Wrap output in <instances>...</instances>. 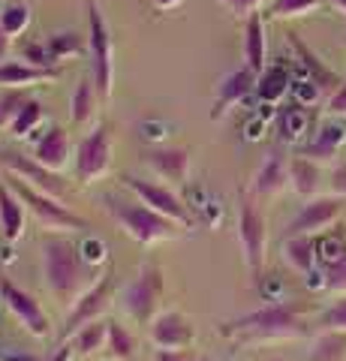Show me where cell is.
<instances>
[{"mask_svg":"<svg viewBox=\"0 0 346 361\" xmlns=\"http://www.w3.org/2000/svg\"><path fill=\"white\" fill-rule=\"evenodd\" d=\"M220 334L232 343H274V341H298L307 334L304 307L292 301H274L235 319L220 322Z\"/></svg>","mask_w":346,"mask_h":361,"instance_id":"obj_1","label":"cell"},{"mask_svg":"<svg viewBox=\"0 0 346 361\" xmlns=\"http://www.w3.org/2000/svg\"><path fill=\"white\" fill-rule=\"evenodd\" d=\"M39 265H42V280L54 298L63 307H73L87 289L97 283L94 271L82 262L79 244H73L63 232H51L39 244Z\"/></svg>","mask_w":346,"mask_h":361,"instance_id":"obj_2","label":"cell"},{"mask_svg":"<svg viewBox=\"0 0 346 361\" xmlns=\"http://www.w3.org/2000/svg\"><path fill=\"white\" fill-rule=\"evenodd\" d=\"M99 205H103V211L118 223V229L124 232L127 238H132L142 247H157L163 241H178L184 232H190L181 223L169 220L166 214L148 208L136 196L124 199V196L109 193V196H99Z\"/></svg>","mask_w":346,"mask_h":361,"instance_id":"obj_3","label":"cell"},{"mask_svg":"<svg viewBox=\"0 0 346 361\" xmlns=\"http://www.w3.org/2000/svg\"><path fill=\"white\" fill-rule=\"evenodd\" d=\"M238 247L244 256L250 277L259 280L265 271V253H268V220L259 208V199L250 193V187H238V223H235Z\"/></svg>","mask_w":346,"mask_h":361,"instance_id":"obj_4","label":"cell"},{"mask_svg":"<svg viewBox=\"0 0 346 361\" xmlns=\"http://www.w3.org/2000/svg\"><path fill=\"white\" fill-rule=\"evenodd\" d=\"M87 13V58H91V78L99 90V99L109 103L115 90V39H111L109 21L97 0H85Z\"/></svg>","mask_w":346,"mask_h":361,"instance_id":"obj_5","label":"cell"},{"mask_svg":"<svg viewBox=\"0 0 346 361\" xmlns=\"http://www.w3.org/2000/svg\"><path fill=\"white\" fill-rule=\"evenodd\" d=\"M4 178H6V184L13 187V193H16L21 202H25L27 214L42 226V232H46V235H51V232L70 235V232L87 229V220L82 217V214H75L73 208L61 205V199H58V196L42 193V190L25 184V180L16 178V175H4Z\"/></svg>","mask_w":346,"mask_h":361,"instance_id":"obj_6","label":"cell"},{"mask_svg":"<svg viewBox=\"0 0 346 361\" xmlns=\"http://www.w3.org/2000/svg\"><path fill=\"white\" fill-rule=\"evenodd\" d=\"M166 292V277H163V265L157 259H144L139 271L132 274L130 283L121 289V307L139 325H151L154 316L160 313V298Z\"/></svg>","mask_w":346,"mask_h":361,"instance_id":"obj_7","label":"cell"},{"mask_svg":"<svg viewBox=\"0 0 346 361\" xmlns=\"http://www.w3.org/2000/svg\"><path fill=\"white\" fill-rule=\"evenodd\" d=\"M121 184H124L139 202H144L148 208L166 214L169 220L181 223L184 229H196V223H199V220H196V214L190 211V205H187V199H184V196H178V193H175V187L163 184V180H148V178L130 175V172L121 175Z\"/></svg>","mask_w":346,"mask_h":361,"instance_id":"obj_8","label":"cell"},{"mask_svg":"<svg viewBox=\"0 0 346 361\" xmlns=\"http://www.w3.org/2000/svg\"><path fill=\"white\" fill-rule=\"evenodd\" d=\"M111 169V127L109 121H97L94 130L79 142L73 154V175L79 184H97Z\"/></svg>","mask_w":346,"mask_h":361,"instance_id":"obj_9","label":"cell"},{"mask_svg":"<svg viewBox=\"0 0 346 361\" xmlns=\"http://www.w3.org/2000/svg\"><path fill=\"white\" fill-rule=\"evenodd\" d=\"M346 214V199L343 196H316L307 199L304 205L298 208V214L289 220L283 238H298V235H307V238H316V235L328 232L334 223H340V217Z\"/></svg>","mask_w":346,"mask_h":361,"instance_id":"obj_10","label":"cell"},{"mask_svg":"<svg viewBox=\"0 0 346 361\" xmlns=\"http://www.w3.org/2000/svg\"><path fill=\"white\" fill-rule=\"evenodd\" d=\"M0 298H4V307L25 325L27 334H33V337H49L51 334L49 313L42 310V304L33 298L27 289L16 286L9 277H0Z\"/></svg>","mask_w":346,"mask_h":361,"instance_id":"obj_11","label":"cell"},{"mask_svg":"<svg viewBox=\"0 0 346 361\" xmlns=\"http://www.w3.org/2000/svg\"><path fill=\"white\" fill-rule=\"evenodd\" d=\"M0 166L6 169V175H16V178L25 180V184L37 187V190H42V193H49V196L63 199V193H66V184H63L61 172H51V169L37 163V157L18 154L13 148H0Z\"/></svg>","mask_w":346,"mask_h":361,"instance_id":"obj_12","label":"cell"},{"mask_svg":"<svg viewBox=\"0 0 346 361\" xmlns=\"http://www.w3.org/2000/svg\"><path fill=\"white\" fill-rule=\"evenodd\" d=\"M148 337L154 349H193L196 343V325L181 310H163L154 316L148 325Z\"/></svg>","mask_w":346,"mask_h":361,"instance_id":"obj_13","label":"cell"},{"mask_svg":"<svg viewBox=\"0 0 346 361\" xmlns=\"http://www.w3.org/2000/svg\"><path fill=\"white\" fill-rule=\"evenodd\" d=\"M148 166L163 184L187 187L190 172H193V148H181V145L163 148V145H157V148L148 151Z\"/></svg>","mask_w":346,"mask_h":361,"instance_id":"obj_14","label":"cell"},{"mask_svg":"<svg viewBox=\"0 0 346 361\" xmlns=\"http://www.w3.org/2000/svg\"><path fill=\"white\" fill-rule=\"evenodd\" d=\"M256 82H259V75L247 70V66H238V70L223 75L214 94V106H211V121H223L238 103H244L256 90Z\"/></svg>","mask_w":346,"mask_h":361,"instance_id":"obj_15","label":"cell"},{"mask_svg":"<svg viewBox=\"0 0 346 361\" xmlns=\"http://www.w3.org/2000/svg\"><path fill=\"white\" fill-rule=\"evenodd\" d=\"M109 295H111V274H109V271H103V274L97 277V283L87 289L79 301L73 304L70 313H66L63 334L70 337L73 331H79L82 325L99 319V316H103V310H106V304H109Z\"/></svg>","mask_w":346,"mask_h":361,"instance_id":"obj_16","label":"cell"},{"mask_svg":"<svg viewBox=\"0 0 346 361\" xmlns=\"http://www.w3.org/2000/svg\"><path fill=\"white\" fill-rule=\"evenodd\" d=\"M33 157H37V163H42L51 172H61V169L73 160V139L70 133H66L61 123H49L42 135L33 145Z\"/></svg>","mask_w":346,"mask_h":361,"instance_id":"obj_17","label":"cell"},{"mask_svg":"<svg viewBox=\"0 0 346 361\" xmlns=\"http://www.w3.org/2000/svg\"><path fill=\"white\" fill-rule=\"evenodd\" d=\"M343 145H346V127L338 118H328V121L319 123L314 139H310L298 154L307 157V160H316V163H331V160H338Z\"/></svg>","mask_w":346,"mask_h":361,"instance_id":"obj_18","label":"cell"},{"mask_svg":"<svg viewBox=\"0 0 346 361\" xmlns=\"http://www.w3.org/2000/svg\"><path fill=\"white\" fill-rule=\"evenodd\" d=\"M289 187V160L280 154H268L262 166L253 172L250 193L256 199H274Z\"/></svg>","mask_w":346,"mask_h":361,"instance_id":"obj_19","label":"cell"},{"mask_svg":"<svg viewBox=\"0 0 346 361\" xmlns=\"http://www.w3.org/2000/svg\"><path fill=\"white\" fill-rule=\"evenodd\" d=\"M61 75H63V66H58V70H42V66H33L27 61H21V58L0 63V87L27 90L33 85H51V82H58Z\"/></svg>","mask_w":346,"mask_h":361,"instance_id":"obj_20","label":"cell"},{"mask_svg":"<svg viewBox=\"0 0 346 361\" xmlns=\"http://www.w3.org/2000/svg\"><path fill=\"white\" fill-rule=\"evenodd\" d=\"M27 217L30 214L25 208V202L13 193V187L6 184V178H0V229H4V238L9 244H18L25 238Z\"/></svg>","mask_w":346,"mask_h":361,"instance_id":"obj_21","label":"cell"},{"mask_svg":"<svg viewBox=\"0 0 346 361\" xmlns=\"http://www.w3.org/2000/svg\"><path fill=\"white\" fill-rule=\"evenodd\" d=\"M244 66L256 75L265 73L268 66V37H265V16L253 13L244 18Z\"/></svg>","mask_w":346,"mask_h":361,"instance_id":"obj_22","label":"cell"},{"mask_svg":"<svg viewBox=\"0 0 346 361\" xmlns=\"http://www.w3.org/2000/svg\"><path fill=\"white\" fill-rule=\"evenodd\" d=\"M286 37H289V45H292V49H295V54H298V61H301V66H304V73H307V78H310V82H314L319 90H322V97H331L334 94V90H338L340 87V82H343V78L338 75V73H331L328 70V66L326 63H322L319 58H316V54L314 51H310L307 49V45L304 42H301L298 39V33H286Z\"/></svg>","mask_w":346,"mask_h":361,"instance_id":"obj_23","label":"cell"},{"mask_svg":"<svg viewBox=\"0 0 346 361\" xmlns=\"http://www.w3.org/2000/svg\"><path fill=\"white\" fill-rule=\"evenodd\" d=\"M99 106H103V99H99V90L94 85L91 73H85L79 78V85L73 87V94H70V118H73V123L87 127V123H91L99 115Z\"/></svg>","mask_w":346,"mask_h":361,"instance_id":"obj_24","label":"cell"},{"mask_svg":"<svg viewBox=\"0 0 346 361\" xmlns=\"http://www.w3.org/2000/svg\"><path fill=\"white\" fill-rule=\"evenodd\" d=\"M289 187L295 190L301 199H316L319 187H322V169L316 160H307V157H289Z\"/></svg>","mask_w":346,"mask_h":361,"instance_id":"obj_25","label":"cell"},{"mask_svg":"<svg viewBox=\"0 0 346 361\" xmlns=\"http://www.w3.org/2000/svg\"><path fill=\"white\" fill-rule=\"evenodd\" d=\"M70 343H73V349H75V355L79 358L99 355L106 349V343H109V322L106 319H94V322L82 325L79 331L70 334Z\"/></svg>","mask_w":346,"mask_h":361,"instance_id":"obj_26","label":"cell"},{"mask_svg":"<svg viewBox=\"0 0 346 361\" xmlns=\"http://www.w3.org/2000/svg\"><path fill=\"white\" fill-rule=\"evenodd\" d=\"M280 253L286 259L289 268H295L298 274H310L316 268V238H307V235H298V238H283Z\"/></svg>","mask_w":346,"mask_h":361,"instance_id":"obj_27","label":"cell"},{"mask_svg":"<svg viewBox=\"0 0 346 361\" xmlns=\"http://www.w3.org/2000/svg\"><path fill=\"white\" fill-rule=\"evenodd\" d=\"M46 49L51 51V58L63 66V61L87 54V37H82L79 30H51L46 37Z\"/></svg>","mask_w":346,"mask_h":361,"instance_id":"obj_28","label":"cell"},{"mask_svg":"<svg viewBox=\"0 0 346 361\" xmlns=\"http://www.w3.org/2000/svg\"><path fill=\"white\" fill-rule=\"evenodd\" d=\"M292 90V82H289V70L286 66H265V73L256 82V94L265 106H274Z\"/></svg>","mask_w":346,"mask_h":361,"instance_id":"obj_29","label":"cell"},{"mask_svg":"<svg viewBox=\"0 0 346 361\" xmlns=\"http://www.w3.org/2000/svg\"><path fill=\"white\" fill-rule=\"evenodd\" d=\"M304 361H346V331H319Z\"/></svg>","mask_w":346,"mask_h":361,"instance_id":"obj_30","label":"cell"},{"mask_svg":"<svg viewBox=\"0 0 346 361\" xmlns=\"http://www.w3.org/2000/svg\"><path fill=\"white\" fill-rule=\"evenodd\" d=\"M277 127H280V139L283 142H301L310 130V118H307V109L301 103L292 106H283L280 115H277Z\"/></svg>","mask_w":346,"mask_h":361,"instance_id":"obj_31","label":"cell"},{"mask_svg":"<svg viewBox=\"0 0 346 361\" xmlns=\"http://www.w3.org/2000/svg\"><path fill=\"white\" fill-rule=\"evenodd\" d=\"M0 21L13 39L25 37L27 27L33 25V9L27 0H6V4H0Z\"/></svg>","mask_w":346,"mask_h":361,"instance_id":"obj_32","label":"cell"},{"mask_svg":"<svg viewBox=\"0 0 346 361\" xmlns=\"http://www.w3.org/2000/svg\"><path fill=\"white\" fill-rule=\"evenodd\" d=\"M136 337L130 334L127 325H121L115 319H109V343H106V353L111 361H136Z\"/></svg>","mask_w":346,"mask_h":361,"instance_id":"obj_33","label":"cell"},{"mask_svg":"<svg viewBox=\"0 0 346 361\" xmlns=\"http://www.w3.org/2000/svg\"><path fill=\"white\" fill-rule=\"evenodd\" d=\"M42 118H46V106H42L37 97H30L27 103H25V109L18 111V118L13 121V127H9L6 133L13 135V139H27L30 133H37V130H39Z\"/></svg>","mask_w":346,"mask_h":361,"instance_id":"obj_34","label":"cell"},{"mask_svg":"<svg viewBox=\"0 0 346 361\" xmlns=\"http://www.w3.org/2000/svg\"><path fill=\"white\" fill-rule=\"evenodd\" d=\"M326 6H328V0H268L265 13L271 18H301V16L319 13Z\"/></svg>","mask_w":346,"mask_h":361,"instance_id":"obj_35","label":"cell"},{"mask_svg":"<svg viewBox=\"0 0 346 361\" xmlns=\"http://www.w3.org/2000/svg\"><path fill=\"white\" fill-rule=\"evenodd\" d=\"M27 90H18V87H0V130H9L13 121L18 118V111L25 109L27 103Z\"/></svg>","mask_w":346,"mask_h":361,"instance_id":"obj_36","label":"cell"},{"mask_svg":"<svg viewBox=\"0 0 346 361\" xmlns=\"http://www.w3.org/2000/svg\"><path fill=\"white\" fill-rule=\"evenodd\" d=\"M340 256H346V232H322L316 238V262L326 268L331 262H338Z\"/></svg>","mask_w":346,"mask_h":361,"instance_id":"obj_37","label":"cell"},{"mask_svg":"<svg viewBox=\"0 0 346 361\" xmlns=\"http://www.w3.org/2000/svg\"><path fill=\"white\" fill-rule=\"evenodd\" d=\"M79 253H82V262L91 268V271H99V268H106L109 265V244L103 238H97V235H87V238L79 241Z\"/></svg>","mask_w":346,"mask_h":361,"instance_id":"obj_38","label":"cell"},{"mask_svg":"<svg viewBox=\"0 0 346 361\" xmlns=\"http://www.w3.org/2000/svg\"><path fill=\"white\" fill-rule=\"evenodd\" d=\"M21 61H27V63H33V66H42V70H58V61L51 58V51L46 49V42H25L21 45V54H18Z\"/></svg>","mask_w":346,"mask_h":361,"instance_id":"obj_39","label":"cell"},{"mask_svg":"<svg viewBox=\"0 0 346 361\" xmlns=\"http://www.w3.org/2000/svg\"><path fill=\"white\" fill-rule=\"evenodd\" d=\"M319 329L322 331H346V295L319 313Z\"/></svg>","mask_w":346,"mask_h":361,"instance_id":"obj_40","label":"cell"},{"mask_svg":"<svg viewBox=\"0 0 346 361\" xmlns=\"http://www.w3.org/2000/svg\"><path fill=\"white\" fill-rule=\"evenodd\" d=\"M322 277H326V292L346 295V256H340L338 262H331V265L322 268Z\"/></svg>","mask_w":346,"mask_h":361,"instance_id":"obj_41","label":"cell"},{"mask_svg":"<svg viewBox=\"0 0 346 361\" xmlns=\"http://www.w3.org/2000/svg\"><path fill=\"white\" fill-rule=\"evenodd\" d=\"M265 0H220V6H226L235 18H250L253 13H259V6Z\"/></svg>","mask_w":346,"mask_h":361,"instance_id":"obj_42","label":"cell"},{"mask_svg":"<svg viewBox=\"0 0 346 361\" xmlns=\"http://www.w3.org/2000/svg\"><path fill=\"white\" fill-rule=\"evenodd\" d=\"M326 115L328 118H346V78L331 97H326Z\"/></svg>","mask_w":346,"mask_h":361,"instance_id":"obj_43","label":"cell"},{"mask_svg":"<svg viewBox=\"0 0 346 361\" xmlns=\"http://www.w3.org/2000/svg\"><path fill=\"white\" fill-rule=\"evenodd\" d=\"M151 361H202L193 355V349H154Z\"/></svg>","mask_w":346,"mask_h":361,"instance_id":"obj_44","label":"cell"},{"mask_svg":"<svg viewBox=\"0 0 346 361\" xmlns=\"http://www.w3.org/2000/svg\"><path fill=\"white\" fill-rule=\"evenodd\" d=\"M331 193L346 199V163H338L331 169Z\"/></svg>","mask_w":346,"mask_h":361,"instance_id":"obj_45","label":"cell"},{"mask_svg":"<svg viewBox=\"0 0 346 361\" xmlns=\"http://www.w3.org/2000/svg\"><path fill=\"white\" fill-rule=\"evenodd\" d=\"M9 51H13V37H9L6 27H4V21H0V63L9 61Z\"/></svg>","mask_w":346,"mask_h":361,"instance_id":"obj_46","label":"cell"},{"mask_svg":"<svg viewBox=\"0 0 346 361\" xmlns=\"http://www.w3.org/2000/svg\"><path fill=\"white\" fill-rule=\"evenodd\" d=\"M73 355H75V349H73V343L66 341V343H61L54 353L46 358V361H73Z\"/></svg>","mask_w":346,"mask_h":361,"instance_id":"obj_47","label":"cell"},{"mask_svg":"<svg viewBox=\"0 0 346 361\" xmlns=\"http://www.w3.org/2000/svg\"><path fill=\"white\" fill-rule=\"evenodd\" d=\"M154 9H160V13H172V9H178L184 4V0H151Z\"/></svg>","mask_w":346,"mask_h":361,"instance_id":"obj_48","label":"cell"},{"mask_svg":"<svg viewBox=\"0 0 346 361\" xmlns=\"http://www.w3.org/2000/svg\"><path fill=\"white\" fill-rule=\"evenodd\" d=\"M328 6H334L338 13H343V16H346V0H328Z\"/></svg>","mask_w":346,"mask_h":361,"instance_id":"obj_49","label":"cell"}]
</instances>
